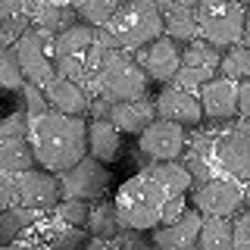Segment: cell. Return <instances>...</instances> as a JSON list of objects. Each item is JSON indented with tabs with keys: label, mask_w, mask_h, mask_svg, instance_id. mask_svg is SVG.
Returning <instances> with one entry per match:
<instances>
[{
	"label": "cell",
	"mask_w": 250,
	"mask_h": 250,
	"mask_svg": "<svg viewBox=\"0 0 250 250\" xmlns=\"http://www.w3.org/2000/svg\"><path fill=\"white\" fill-rule=\"evenodd\" d=\"M82 60H84L82 88L88 91V97H104L109 104H116V100H138L150 88V78L144 75V69L122 47H104L91 41L82 50Z\"/></svg>",
	"instance_id": "obj_1"
},
{
	"label": "cell",
	"mask_w": 250,
	"mask_h": 250,
	"mask_svg": "<svg viewBox=\"0 0 250 250\" xmlns=\"http://www.w3.org/2000/svg\"><path fill=\"white\" fill-rule=\"evenodd\" d=\"M28 135H31L28 144L35 150V163H41L47 172H62L88 153V122H84V116L47 109V113L28 122Z\"/></svg>",
	"instance_id": "obj_2"
},
{
	"label": "cell",
	"mask_w": 250,
	"mask_h": 250,
	"mask_svg": "<svg viewBox=\"0 0 250 250\" xmlns=\"http://www.w3.org/2000/svg\"><path fill=\"white\" fill-rule=\"evenodd\" d=\"M169 194L163 191V185L147 172H138L128 182H122L119 194L113 200L116 219L122 229H135V231H150L153 225H160L163 216V200Z\"/></svg>",
	"instance_id": "obj_3"
},
{
	"label": "cell",
	"mask_w": 250,
	"mask_h": 250,
	"mask_svg": "<svg viewBox=\"0 0 250 250\" xmlns=\"http://www.w3.org/2000/svg\"><path fill=\"white\" fill-rule=\"evenodd\" d=\"M104 28L116 47L122 50H138L147 41L163 35V13L156 6V0H122L113 13L106 16Z\"/></svg>",
	"instance_id": "obj_4"
},
{
	"label": "cell",
	"mask_w": 250,
	"mask_h": 250,
	"mask_svg": "<svg viewBox=\"0 0 250 250\" xmlns=\"http://www.w3.org/2000/svg\"><path fill=\"white\" fill-rule=\"evenodd\" d=\"M197 28L209 44L229 47L234 41H244V6L234 0H200L194 6Z\"/></svg>",
	"instance_id": "obj_5"
},
{
	"label": "cell",
	"mask_w": 250,
	"mask_h": 250,
	"mask_svg": "<svg viewBox=\"0 0 250 250\" xmlns=\"http://www.w3.org/2000/svg\"><path fill=\"white\" fill-rule=\"evenodd\" d=\"M60 178V194L62 200L66 197H75V200H97L104 197V191L109 188L113 182V172H109L100 160H94V156L84 153L82 160L75 163V166L57 172Z\"/></svg>",
	"instance_id": "obj_6"
},
{
	"label": "cell",
	"mask_w": 250,
	"mask_h": 250,
	"mask_svg": "<svg viewBox=\"0 0 250 250\" xmlns=\"http://www.w3.org/2000/svg\"><path fill=\"white\" fill-rule=\"evenodd\" d=\"M209 153L216 156V163L234 182H247L250 178V125L247 119H238L222 135H216L213 144H209Z\"/></svg>",
	"instance_id": "obj_7"
},
{
	"label": "cell",
	"mask_w": 250,
	"mask_h": 250,
	"mask_svg": "<svg viewBox=\"0 0 250 250\" xmlns=\"http://www.w3.org/2000/svg\"><path fill=\"white\" fill-rule=\"evenodd\" d=\"M16 182V200L28 209H38V213H50L53 207L62 200L60 194V178L57 172H47V169H22L13 175Z\"/></svg>",
	"instance_id": "obj_8"
},
{
	"label": "cell",
	"mask_w": 250,
	"mask_h": 250,
	"mask_svg": "<svg viewBox=\"0 0 250 250\" xmlns=\"http://www.w3.org/2000/svg\"><path fill=\"white\" fill-rule=\"evenodd\" d=\"M138 150L147 160H178L185 150V128L163 116H153L138 131Z\"/></svg>",
	"instance_id": "obj_9"
},
{
	"label": "cell",
	"mask_w": 250,
	"mask_h": 250,
	"mask_svg": "<svg viewBox=\"0 0 250 250\" xmlns=\"http://www.w3.org/2000/svg\"><path fill=\"white\" fill-rule=\"evenodd\" d=\"M194 207L203 216H231L244 207V191L234 178H209L194 188Z\"/></svg>",
	"instance_id": "obj_10"
},
{
	"label": "cell",
	"mask_w": 250,
	"mask_h": 250,
	"mask_svg": "<svg viewBox=\"0 0 250 250\" xmlns=\"http://www.w3.org/2000/svg\"><path fill=\"white\" fill-rule=\"evenodd\" d=\"M47 44L50 41H44L31 25L13 41V50H16V60H19V69H22V78H25V82L44 84L47 78L53 75V60H50V53H47Z\"/></svg>",
	"instance_id": "obj_11"
},
{
	"label": "cell",
	"mask_w": 250,
	"mask_h": 250,
	"mask_svg": "<svg viewBox=\"0 0 250 250\" xmlns=\"http://www.w3.org/2000/svg\"><path fill=\"white\" fill-rule=\"evenodd\" d=\"M156 116L182 125V128H200L203 125V109H200V97L191 94L188 88H178V84H169V88L160 91V97L153 100Z\"/></svg>",
	"instance_id": "obj_12"
},
{
	"label": "cell",
	"mask_w": 250,
	"mask_h": 250,
	"mask_svg": "<svg viewBox=\"0 0 250 250\" xmlns=\"http://www.w3.org/2000/svg\"><path fill=\"white\" fill-rule=\"evenodd\" d=\"M178 50H182V47L172 41L169 35H160V38H153V41H147L144 47H138L135 62L144 69V75L150 78V82L166 84V82H172V75H175V69H178Z\"/></svg>",
	"instance_id": "obj_13"
},
{
	"label": "cell",
	"mask_w": 250,
	"mask_h": 250,
	"mask_svg": "<svg viewBox=\"0 0 250 250\" xmlns=\"http://www.w3.org/2000/svg\"><path fill=\"white\" fill-rule=\"evenodd\" d=\"M197 231H200V209L185 207L172 222L153 225L150 241L160 250H191V247H197Z\"/></svg>",
	"instance_id": "obj_14"
},
{
	"label": "cell",
	"mask_w": 250,
	"mask_h": 250,
	"mask_svg": "<svg viewBox=\"0 0 250 250\" xmlns=\"http://www.w3.org/2000/svg\"><path fill=\"white\" fill-rule=\"evenodd\" d=\"M200 109L209 122H231L238 116L234 109V82L225 75H209L200 84Z\"/></svg>",
	"instance_id": "obj_15"
},
{
	"label": "cell",
	"mask_w": 250,
	"mask_h": 250,
	"mask_svg": "<svg viewBox=\"0 0 250 250\" xmlns=\"http://www.w3.org/2000/svg\"><path fill=\"white\" fill-rule=\"evenodd\" d=\"M41 91H44V97H47V106L57 109V113L84 116V113H88V106H91L88 91H84L78 82H72V78H66V75H57V72L41 84Z\"/></svg>",
	"instance_id": "obj_16"
},
{
	"label": "cell",
	"mask_w": 250,
	"mask_h": 250,
	"mask_svg": "<svg viewBox=\"0 0 250 250\" xmlns=\"http://www.w3.org/2000/svg\"><path fill=\"white\" fill-rule=\"evenodd\" d=\"M28 22H31V28H35L38 35L44 38V41H50V38L57 35L60 28H66V25H72V22H78V13L72 10V3L60 6V3H53V0H31Z\"/></svg>",
	"instance_id": "obj_17"
},
{
	"label": "cell",
	"mask_w": 250,
	"mask_h": 250,
	"mask_svg": "<svg viewBox=\"0 0 250 250\" xmlns=\"http://www.w3.org/2000/svg\"><path fill=\"white\" fill-rule=\"evenodd\" d=\"M153 116H156L153 100H147V94H144L138 100H116V104H109L106 119L119 128V135H138Z\"/></svg>",
	"instance_id": "obj_18"
},
{
	"label": "cell",
	"mask_w": 250,
	"mask_h": 250,
	"mask_svg": "<svg viewBox=\"0 0 250 250\" xmlns=\"http://www.w3.org/2000/svg\"><path fill=\"white\" fill-rule=\"evenodd\" d=\"M88 156L100 160L104 166H113L122 156V135L109 119H91L88 122Z\"/></svg>",
	"instance_id": "obj_19"
},
{
	"label": "cell",
	"mask_w": 250,
	"mask_h": 250,
	"mask_svg": "<svg viewBox=\"0 0 250 250\" xmlns=\"http://www.w3.org/2000/svg\"><path fill=\"white\" fill-rule=\"evenodd\" d=\"M147 175H153L156 182L163 185L166 194H185L191 188V175H188V166L178 160H150L147 163Z\"/></svg>",
	"instance_id": "obj_20"
},
{
	"label": "cell",
	"mask_w": 250,
	"mask_h": 250,
	"mask_svg": "<svg viewBox=\"0 0 250 250\" xmlns=\"http://www.w3.org/2000/svg\"><path fill=\"white\" fill-rule=\"evenodd\" d=\"M38 209H28V207H6V209H0V247H6V244H13L16 238H19L22 231L28 229V225H35L38 222Z\"/></svg>",
	"instance_id": "obj_21"
},
{
	"label": "cell",
	"mask_w": 250,
	"mask_h": 250,
	"mask_svg": "<svg viewBox=\"0 0 250 250\" xmlns=\"http://www.w3.org/2000/svg\"><path fill=\"white\" fill-rule=\"evenodd\" d=\"M50 41H53V57H60V53H82L84 47L94 41V25L78 19V22H72V25L60 28Z\"/></svg>",
	"instance_id": "obj_22"
},
{
	"label": "cell",
	"mask_w": 250,
	"mask_h": 250,
	"mask_svg": "<svg viewBox=\"0 0 250 250\" xmlns=\"http://www.w3.org/2000/svg\"><path fill=\"white\" fill-rule=\"evenodd\" d=\"M35 166V150L25 138H0V169L22 172Z\"/></svg>",
	"instance_id": "obj_23"
},
{
	"label": "cell",
	"mask_w": 250,
	"mask_h": 250,
	"mask_svg": "<svg viewBox=\"0 0 250 250\" xmlns=\"http://www.w3.org/2000/svg\"><path fill=\"white\" fill-rule=\"evenodd\" d=\"M197 244L203 250H231V222H229V216L200 219Z\"/></svg>",
	"instance_id": "obj_24"
},
{
	"label": "cell",
	"mask_w": 250,
	"mask_h": 250,
	"mask_svg": "<svg viewBox=\"0 0 250 250\" xmlns=\"http://www.w3.org/2000/svg\"><path fill=\"white\" fill-rule=\"evenodd\" d=\"M84 231L97 241H109L116 231H119V219H116L113 200H100L97 207L88 209V222H84Z\"/></svg>",
	"instance_id": "obj_25"
},
{
	"label": "cell",
	"mask_w": 250,
	"mask_h": 250,
	"mask_svg": "<svg viewBox=\"0 0 250 250\" xmlns=\"http://www.w3.org/2000/svg\"><path fill=\"white\" fill-rule=\"evenodd\" d=\"M219 72L225 78H231V82H241V78H250V47L244 41H234L229 44V50H225V57H219Z\"/></svg>",
	"instance_id": "obj_26"
},
{
	"label": "cell",
	"mask_w": 250,
	"mask_h": 250,
	"mask_svg": "<svg viewBox=\"0 0 250 250\" xmlns=\"http://www.w3.org/2000/svg\"><path fill=\"white\" fill-rule=\"evenodd\" d=\"M219 62V47L209 44L207 38H194V41H188L185 50H178V66H213L216 69Z\"/></svg>",
	"instance_id": "obj_27"
},
{
	"label": "cell",
	"mask_w": 250,
	"mask_h": 250,
	"mask_svg": "<svg viewBox=\"0 0 250 250\" xmlns=\"http://www.w3.org/2000/svg\"><path fill=\"white\" fill-rule=\"evenodd\" d=\"M72 10L78 13L82 22H91V25H104L106 16L122 3V0H69Z\"/></svg>",
	"instance_id": "obj_28"
},
{
	"label": "cell",
	"mask_w": 250,
	"mask_h": 250,
	"mask_svg": "<svg viewBox=\"0 0 250 250\" xmlns=\"http://www.w3.org/2000/svg\"><path fill=\"white\" fill-rule=\"evenodd\" d=\"M22 69H19V60H16V50L13 47H3L0 50V88L6 91H19L22 88Z\"/></svg>",
	"instance_id": "obj_29"
},
{
	"label": "cell",
	"mask_w": 250,
	"mask_h": 250,
	"mask_svg": "<svg viewBox=\"0 0 250 250\" xmlns=\"http://www.w3.org/2000/svg\"><path fill=\"white\" fill-rule=\"evenodd\" d=\"M57 216L62 219L66 225H78V229H84V222H88V200H75V197H66V200H60L57 207Z\"/></svg>",
	"instance_id": "obj_30"
},
{
	"label": "cell",
	"mask_w": 250,
	"mask_h": 250,
	"mask_svg": "<svg viewBox=\"0 0 250 250\" xmlns=\"http://www.w3.org/2000/svg\"><path fill=\"white\" fill-rule=\"evenodd\" d=\"M22 109L28 113V119H38L41 113H47V97H44V91H41V84H35V82H22Z\"/></svg>",
	"instance_id": "obj_31"
},
{
	"label": "cell",
	"mask_w": 250,
	"mask_h": 250,
	"mask_svg": "<svg viewBox=\"0 0 250 250\" xmlns=\"http://www.w3.org/2000/svg\"><path fill=\"white\" fill-rule=\"evenodd\" d=\"M213 72H216L213 66H178V69H175V75H172V82H175L178 88L194 91V88H200V84L207 82V78L213 75Z\"/></svg>",
	"instance_id": "obj_32"
},
{
	"label": "cell",
	"mask_w": 250,
	"mask_h": 250,
	"mask_svg": "<svg viewBox=\"0 0 250 250\" xmlns=\"http://www.w3.org/2000/svg\"><path fill=\"white\" fill-rule=\"evenodd\" d=\"M53 72L66 75V78H72V82L82 84L84 82V60H82V53H60V57H53Z\"/></svg>",
	"instance_id": "obj_33"
},
{
	"label": "cell",
	"mask_w": 250,
	"mask_h": 250,
	"mask_svg": "<svg viewBox=\"0 0 250 250\" xmlns=\"http://www.w3.org/2000/svg\"><path fill=\"white\" fill-rule=\"evenodd\" d=\"M28 113L25 109H13V113L0 116V138H25L28 135Z\"/></svg>",
	"instance_id": "obj_34"
},
{
	"label": "cell",
	"mask_w": 250,
	"mask_h": 250,
	"mask_svg": "<svg viewBox=\"0 0 250 250\" xmlns=\"http://www.w3.org/2000/svg\"><path fill=\"white\" fill-rule=\"evenodd\" d=\"M88 244V231L78 229V225H66L50 238V247H60V250H72V247H84Z\"/></svg>",
	"instance_id": "obj_35"
},
{
	"label": "cell",
	"mask_w": 250,
	"mask_h": 250,
	"mask_svg": "<svg viewBox=\"0 0 250 250\" xmlns=\"http://www.w3.org/2000/svg\"><path fill=\"white\" fill-rule=\"evenodd\" d=\"M31 25L28 13L25 16H13V19H0V47H13V41Z\"/></svg>",
	"instance_id": "obj_36"
},
{
	"label": "cell",
	"mask_w": 250,
	"mask_h": 250,
	"mask_svg": "<svg viewBox=\"0 0 250 250\" xmlns=\"http://www.w3.org/2000/svg\"><path fill=\"white\" fill-rule=\"evenodd\" d=\"M231 247L234 250H250V213L241 209V216L231 222Z\"/></svg>",
	"instance_id": "obj_37"
},
{
	"label": "cell",
	"mask_w": 250,
	"mask_h": 250,
	"mask_svg": "<svg viewBox=\"0 0 250 250\" xmlns=\"http://www.w3.org/2000/svg\"><path fill=\"white\" fill-rule=\"evenodd\" d=\"M106 244H113V247H135V250H147V238H144V231L122 229V225H119V231H116L113 238L106 241Z\"/></svg>",
	"instance_id": "obj_38"
},
{
	"label": "cell",
	"mask_w": 250,
	"mask_h": 250,
	"mask_svg": "<svg viewBox=\"0 0 250 250\" xmlns=\"http://www.w3.org/2000/svg\"><path fill=\"white\" fill-rule=\"evenodd\" d=\"M185 166H188V175H191V188H200L203 182H209V178H213V172H209V166H207V156H197V153H194L191 163H185Z\"/></svg>",
	"instance_id": "obj_39"
},
{
	"label": "cell",
	"mask_w": 250,
	"mask_h": 250,
	"mask_svg": "<svg viewBox=\"0 0 250 250\" xmlns=\"http://www.w3.org/2000/svg\"><path fill=\"white\" fill-rule=\"evenodd\" d=\"M234 109H238V119L250 116V82L247 78L234 82Z\"/></svg>",
	"instance_id": "obj_40"
},
{
	"label": "cell",
	"mask_w": 250,
	"mask_h": 250,
	"mask_svg": "<svg viewBox=\"0 0 250 250\" xmlns=\"http://www.w3.org/2000/svg\"><path fill=\"white\" fill-rule=\"evenodd\" d=\"M10 203H16V182L10 172L0 169V209H6Z\"/></svg>",
	"instance_id": "obj_41"
},
{
	"label": "cell",
	"mask_w": 250,
	"mask_h": 250,
	"mask_svg": "<svg viewBox=\"0 0 250 250\" xmlns=\"http://www.w3.org/2000/svg\"><path fill=\"white\" fill-rule=\"evenodd\" d=\"M28 10H31V0H0V19L25 16Z\"/></svg>",
	"instance_id": "obj_42"
},
{
	"label": "cell",
	"mask_w": 250,
	"mask_h": 250,
	"mask_svg": "<svg viewBox=\"0 0 250 250\" xmlns=\"http://www.w3.org/2000/svg\"><path fill=\"white\" fill-rule=\"evenodd\" d=\"M169 3H175V6H188V10H194V6H197L200 0H169Z\"/></svg>",
	"instance_id": "obj_43"
},
{
	"label": "cell",
	"mask_w": 250,
	"mask_h": 250,
	"mask_svg": "<svg viewBox=\"0 0 250 250\" xmlns=\"http://www.w3.org/2000/svg\"><path fill=\"white\" fill-rule=\"evenodd\" d=\"M234 3H241V6H247V3H250V0H234Z\"/></svg>",
	"instance_id": "obj_44"
},
{
	"label": "cell",
	"mask_w": 250,
	"mask_h": 250,
	"mask_svg": "<svg viewBox=\"0 0 250 250\" xmlns=\"http://www.w3.org/2000/svg\"><path fill=\"white\" fill-rule=\"evenodd\" d=\"M0 50H3V47H0Z\"/></svg>",
	"instance_id": "obj_45"
}]
</instances>
